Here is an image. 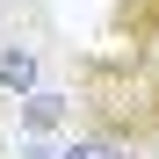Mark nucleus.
I'll list each match as a JSON object with an SVG mask.
<instances>
[{"instance_id":"6","label":"nucleus","mask_w":159,"mask_h":159,"mask_svg":"<svg viewBox=\"0 0 159 159\" xmlns=\"http://www.w3.org/2000/svg\"><path fill=\"white\" fill-rule=\"evenodd\" d=\"M0 15H7V0H0Z\"/></svg>"},{"instance_id":"1","label":"nucleus","mask_w":159,"mask_h":159,"mask_svg":"<svg viewBox=\"0 0 159 159\" xmlns=\"http://www.w3.org/2000/svg\"><path fill=\"white\" fill-rule=\"evenodd\" d=\"M72 123L130 159H159V58L145 51H80L65 72Z\"/></svg>"},{"instance_id":"2","label":"nucleus","mask_w":159,"mask_h":159,"mask_svg":"<svg viewBox=\"0 0 159 159\" xmlns=\"http://www.w3.org/2000/svg\"><path fill=\"white\" fill-rule=\"evenodd\" d=\"M101 36H109V51H145V58H159V0H109Z\"/></svg>"},{"instance_id":"3","label":"nucleus","mask_w":159,"mask_h":159,"mask_svg":"<svg viewBox=\"0 0 159 159\" xmlns=\"http://www.w3.org/2000/svg\"><path fill=\"white\" fill-rule=\"evenodd\" d=\"M15 130H22V145H65V130H80V123H72V94H65V87L29 94V101L15 109Z\"/></svg>"},{"instance_id":"5","label":"nucleus","mask_w":159,"mask_h":159,"mask_svg":"<svg viewBox=\"0 0 159 159\" xmlns=\"http://www.w3.org/2000/svg\"><path fill=\"white\" fill-rule=\"evenodd\" d=\"M51 159H130V152H116V145H101V138H87V130H72V138L51 152Z\"/></svg>"},{"instance_id":"4","label":"nucleus","mask_w":159,"mask_h":159,"mask_svg":"<svg viewBox=\"0 0 159 159\" xmlns=\"http://www.w3.org/2000/svg\"><path fill=\"white\" fill-rule=\"evenodd\" d=\"M29 94H43V43H29V36H0V101H29Z\"/></svg>"}]
</instances>
